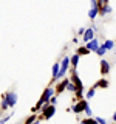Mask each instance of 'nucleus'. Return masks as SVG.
<instances>
[{
    "label": "nucleus",
    "instance_id": "obj_1",
    "mask_svg": "<svg viewBox=\"0 0 116 124\" xmlns=\"http://www.w3.org/2000/svg\"><path fill=\"white\" fill-rule=\"evenodd\" d=\"M70 62H71V59H70L68 56H65L64 59H62V64H60V71H59V76H57V79H59V78H64V76H65V73H67V68H68Z\"/></svg>",
    "mask_w": 116,
    "mask_h": 124
},
{
    "label": "nucleus",
    "instance_id": "obj_2",
    "mask_svg": "<svg viewBox=\"0 0 116 124\" xmlns=\"http://www.w3.org/2000/svg\"><path fill=\"white\" fill-rule=\"evenodd\" d=\"M5 102L8 104V107H13V106H15V102H17V95L15 93H11V92H8L6 95H5Z\"/></svg>",
    "mask_w": 116,
    "mask_h": 124
},
{
    "label": "nucleus",
    "instance_id": "obj_3",
    "mask_svg": "<svg viewBox=\"0 0 116 124\" xmlns=\"http://www.w3.org/2000/svg\"><path fill=\"white\" fill-rule=\"evenodd\" d=\"M44 118H51V116L54 115V112H56V107L54 106H48V104H44Z\"/></svg>",
    "mask_w": 116,
    "mask_h": 124
},
{
    "label": "nucleus",
    "instance_id": "obj_4",
    "mask_svg": "<svg viewBox=\"0 0 116 124\" xmlns=\"http://www.w3.org/2000/svg\"><path fill=\"white\" fill-rule=\"evenodd\" d=\"M53 95H54V90H53V88H46V90L44 92V95H42V98H40V101H39V102H40V104H46V102H48V99H51Z\"/></svg>",
    "mask_w": 116,
    "mask_h": 124
},
{
    "label": "nucleus",
    "instance_id": "obj_5",
    "mask_svg": "<svg viewBox=\"0 0 116 124\" xmlns=\"http://www.w3.org/2000/svg\"><path fill=\"white\" fill-rule=\"evenodd\" d=\"M98 13H99V2H91V9H90V13H88L90 19H94Z\"/></svg>",
    "mask_w": 116,
    "mask_h": 124
},
{
    "label": "nucleus",
    "instance_id": "obj_6",
    "mask_svg": "<svg viewBox=\"0 0 116 124\" xmlns=\"http://www.w3.org/2000/svg\"><path fill=\"white\" fill-rule=\"evenodd\" d=\"M87 101H79V102H77L76 104V106H74V108H73V110H74L76 112V113H80V112H84L85 110V106H87Z\"/></svg>",
    "mask_w": 116,
    "mask_h": 124
},
{
    "label": "nucleus",
    "instance_id": "obj_7",
    "mask_svg": "<svg viewBox=\"0 0 116 124\" xmlns=\"http://www.w3.org/2000/svg\"><path fill=\"white\" fill-rule=\"evenodd\" d=\"M93 39H94V31H93L91 28L85 30V34H84V40H85V42H91Z\"/></svg>",
    "mask_w": 116,
    "mask_h": 124
},
{
    "label": "nucleus",
    "instance_id": "obj_8",
    "mask_svg": "<svg viewBox=\"0 0 116 124\" xmlns=\"http://www.w3.org/2000/svg\"><path fill=\"white\" fill-rule=\"evenodd\" d=\"M99 44H98V40L96 39H93L91 42H88V45H87V50L88 51H98V48H99Z\"/></svg>",
    "mask_w": 116,
    "mask_h": 124
},
{
    "label": "nucleus",
    "instance_id": "obj_9",
    "mask_svg": "<svg viewBox=\"0 0 116 124\" xmlns=\"http://www.w3.org/2000/svg\"><path fill=\"white\" fill-rule=\"evenodd\" d=\"M108 71H110V64H108L105 59H102L101 61V73H102V75H107Z\"/></svg>",
    "mask_w": 116,
    "mask_h": 124
},
{
    "label": "nucleus",
    "instance_id": "obj_10",
    "mask_svg": "<svg viewBox=\"0 0 116 124\" xmlns=\"http://www.w3.org/2000/svg\"><path fill=\"white\" fill-rule=\"evenodd\" d=\"M59 71H60V64H59V62H56V64L53 65V78H54V79H57Z\"/></svg>",
    "mask_w": 116,
    "mask_h": 124
},
{
    "label": "nucleus",
    "instance_id": "obj_11",
    "mask_svg": "<svg viewBox=\"0 0 116 124\" xmlns=\"http://www.w3.org/2000/svg\"><path fill=\"white\" fill-rule=\"evenodd\" d=\"M68 82H70L68 79H64V81H62V82H60L59 85H57L56 92H57V93H60V92H62V90H64V88H65V87H67V85H68Z\"/></svg>",
    "mask_w": 116,
    "mask_h": 124
},
{
    "label": "nucleus",
    "instance_id": "obj_12",
    "mask_svg": "<svg viewBox=\"0 0 116 124\" xmlns=\"http://www.w3.org/2000/svg\"><path fill=\"white\" fill-rule=\"evenodd\" d=\"M113 46H115L113 40H105V44H104V48H105V50H111Z\"/></svg>",
    "mask_w": 116,
    "mask_h": 124
},
{
    "label": "nucleus",
    "instance_id": "obj_13",
    "mask_svg": "<svg viewBox=\"0 0 116 124\" xmlns=\"http://www.w3.org/2000/svg\"><path fill=\"white\" fill-rule=\"evenodd\" d=\"M107 85H108V82H107L105 79H102V81H99V82L96 84V85H94L93 88H96V87H107Z\"/></svg>",
    "mask_w": 116,
    "mask_h": 124
},
{
    "label": "nucleus",
    "instance_id": "obj_14",
    "mask_svg": "<svg viewBox=\"0 0 116 124\" xmlns=\"http://www.w3.org/2000/svg\"><path fill=\"white\" fill-rule=\"evenodd\" d=\"M87 53H90V51L87 50V46H82V48L77 50V56H79V54H87Z\"/></svg>",
    "mask_w": 116,
    "mask_h": 124
},
{
    "label": "nucleus",
    "instance_id": "obj_15",
    "mask_svg": "<svg viewBox=\"0 0 116 124\" xmlns=\"http://www.w3.org/2000/svg\"><path fill=\"white\" fill-rule=\"evenodd\" d=\"M105 51H107V50H105V48H104V45H101V46H99V48H98V51H96V53H98V54H99V56H104V54H105Z\"/></svg>",
    "mask_w": 116,
    "mask_h": 124
},
{
    "label": "nucleus",
    "instance_id": "obj_16",
    "mask_svg": "<svg viewBox=\"0 0 116 124\" xmlns=\"http://www.w3.org/2000/svg\"><path fill=\"white\" fill-rule=\"evenodd\" d=\"M93 96H94V88H90V90L87 92V95H85V98L90 99V98H93Z\"/></svg>",
    "mask_w": 116,
    "mask_h": 124
},
{
    "label": "nucleus",
    "instance_id": "obj_17",
    "mask_svg": "<svg viewBox=\"0 0 116 124\" xmlns=\"http://www.w3.org/2000/svg\"><path fill=\"white\" fill-rule=\"evenodd\" d=\"M67 90H70V92H76V85L73 84V82H68V85H67Z\"/></svg>",
    "mask_w": 116,
    "mask_h": 124
},
{
    "label": "nucleus",
    "instance_id": "obj_18",
    "mask_svg": "<svg viewBox=\"0 0 116 124\" xmlns=\"http://www.w3.org/2000/svg\"><path fill=\"white\" fill-rule=\"evenodd\" d=\"M77 62H79V56H77V54H74V56L71 57V64L76 67V65H77Z\"/></svg>",
    "mask_w": 116,
    "mask_h": 124
},
{
    "label": "nucleus",
    "instance_id": "obj_19",
    "mask_svg": "<svg viewBox=\"0 0 116 124\" xmlns=\"http://www.w3.org/2000/svg\"><path fill=\"white\" fill-rule=\"evenodd\" d=\"M84 112H85V113H87L88 116H91V108H90V106H88V104L85 106V110H84Z\"/></svg>",
    "mask_w": 116,
    "mask_h": 124
},
{
    "label": "nucleus",
    "instance_id": "obj_20",
    "mask_svg": "<svg viewBox=\"0 0 116 124\" xmlns=\"http://www.w3.org/2000/svg\"><path fill=\"white\" fill-rule=\"evenodd\" d=\"M96 121H98V124H107V121H105V119L99 118V116H98V118H96Z\"/></svg>",
    "mask_w": 116,
    "mask_h": 124
},
{
    "label": "nucleus",
    "instance_id": "obj_21",
    "mask_svg": "<svg viewBox=\"0 0 116 124\" xmlns=\"http://www.w3.org/2000/svg\"><path fill=\"white\" fill-rule=\"evenodd\" d=\"M87 124H98V121H96V119H91V118H88V119H87Z\"/></svg>",
    "mask_w": 116,
    "mask_h": 124
},
{
    "label": "nucleus",
    "instance_id": "obj_22",
    "mask_svg": "<svg viewBox=\"0 0 116 124\" xmlns=\"http://www.w3.org/2000/svg\"><path fill=\"white\" fill-rule=\"evenodd\" d=\"M34 119H36V116H29L28 119H26V124H29V123H33Z\"/></svg>",
    "mask_w": 116,
    "mask_h": 124
},
{
    "label": "nucleus",
    "instance_id": "obj_23",
    "mask_svg": "<svg viewBox=\"0 0 116 124\" xmlns=\"http://www.w3.org/2000/svg\"><path fill=\"white\" fill-rule=\"evenodd\" d=\"M113 121H116V112H115V115H113Z\"/></svg>",
    "mask_w": 116,
    "mask_h": 124
},
{
    "label": "nucleus",
    "instance_id": "obj_24",
    "mask_svg": "<svg viewBox=\"0 0 116 124\" xmlns=\"http://www.w3.org/2000/svg\"><path fill=\"white\" fill-rule=\"evenodd\" d=\"M33 124H39V123H33Z\"/></svg>",
    "mask_w": 116,
    "mask_h": 124
},
{
    "label": "nucleus",
    "instance_id": "obj_25",
    "mask_svg": "<svg viewBox=\"0 0 116 124\" xmlns=\"http://www.w3.org/2000/svg\"><path fill=\"white\" fill-rule=\"evenodd\" d=\"M115 45H116V42H115Z\"/></svg>",
    "mask_w": 116,
    "mask_h": 124
}]
</instances>
